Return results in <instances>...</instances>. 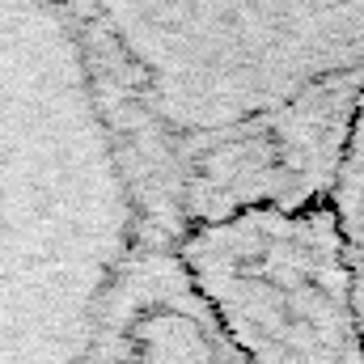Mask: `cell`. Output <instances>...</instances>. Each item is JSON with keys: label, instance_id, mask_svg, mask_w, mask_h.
<instances>
[{"label": "cell", "instance_id": "cell-3", "mask_svg": "<svg viewBox=\"0 0 364 364\" xmlns=\"http://www.w3.org/2000/svg\"><path fill=\"white\" fill-rule=\"evenodd\" d=\"M170 250L246 364H364L356 275L331 199L242 208Z\"/></svg>", "mask_w": 364, "mask_h": 364}, {"label": "cell", "instance_id": "cell-1", "mask_svg": "<svg viewBox=\"0 0 364 364\" xmlns=\"http://www.w3.org/2000/svg\"><path fill=\"white\" fill-rule=\"evenodd\" d=\"M144 242L326 203L364 106V0H60Z\"/></svg>", "mask_w": 364, "mask_h": 364}, {"label": "cell", "instance_id": "cell-5", "mask_svg": "<svg viewBox=\"0 0 364 364\" xmlns=\"http://www.w3.org/2000/svg\"><path fill=\"white\" fill-rule=\"evenodd\" d=\"M335 216L343 225V242H348V259H352V275H356V301H360V322H364V106L360 119L352 127L348 153H343V170L335 182Z\"/></svg>", "mask_w": 364, "mask_h": 364}, {"label": "cell", "instance_id": "cell-2", "mask_svg": "<svg viewBox=\"0 0 364 364\" xmlns=\"http://www.w3.org/2000/svg\"><path fill=\"white\" fill-rule=\"evenodd\" d=\"M144 242L60 0H0V364H90Z\"/></svg>", "mask_w": 364, "mask_h": 364}, {"label": "cell", "instance_id": "cell-4", "mask_svg": "<svg viewBox=\"0 0 364 364\" xmlns=\"http://www.w3.org/2000/svg\"><path fill=\"white\" fill-rule=\"evenodd\" d=\"M90 364H246L170 246L140 242L119 267L90 339Z\"/></svg>", "mask_w": 364, "mask_h": 364}]
</instances>
